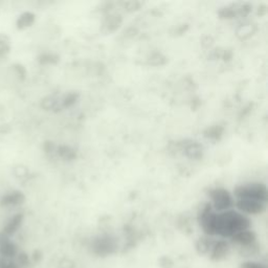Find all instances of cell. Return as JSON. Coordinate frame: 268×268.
<instances>
[{"label":"cell","mask_w":268,"mask_h":268,"mask_svg":"<svg viewBox=\"0 0 268 268\" xmlns=\"http://www.w3.org/2000/svg\"><path fill=\"white\" fill-rule=\"evenodd\" d=\"M252 222L248 216L235 210L217 213L216 236L221 239H230L235 234L251 229Z\"/></svg>","instance_id":"obj_1"},{"label":"cell","mask_w":268,"mask_h":268,"mask_svg":"<svg viewBox=\"0 0 268 268\" xmlns=\"http://www.w3.org/2000/svg\"><path fill=\"white\" fill-rule=\"evenodd\" d=\"M93 254L100 258H106L118 252V242L114 236L103 234L95 237L91 243Z\"/></svg>","instance_id":"obj_2"},{"label":"cell","mask_w":268,"mask_h":268,"mask_svg":"<svg viewBox=\"0 0 268 268\" xmlns=\"http://www.w3.org/2000/svg\"><path fill=\"white\" fill-rule=\"evenodd\" d=\"M234 194L238 199L256 200L266 204L267 201V188L262 183H250L237 187Z\"/></svg>","instance_id":"obj_3"},{"label":"cell","mask_w":268,"mask_h":268,"mask_svg":"<svg viewBox=\"0 0 268 268\" xmlns=\"http://www.w3.org/2000/svg\"><path fill=\"white\" fill-rule=\"evenodd\" d=\"M209 197L212 200V208L216 213H222L235 206V201L232 194L223 188H216L209 192Z\"/></svg>","instance_id":"obj_4"},{"label":"cell","mask_w":268,"mask_h":268,"mask_svg":"<svg viewBox=\"0 0 268 268\" xmlns=\"http://www.w3.org/2000/svg\"><path fill=\"white\" fill-rule=\"evenodd\" d=\"M174 147L172 150L175 152H182L188 159L199 161L204 158V148L198 142L186 140L182 142H176L171 144V147Z\"/></svg>","instance_id":"obj_5"},{"label":"cell","mask_w":268,"mask_h":268,"mask_svg":"<svg viewBox=\"0 0 268 268\" xmlns=\"http://www.w3.org/2000/svg\"><path fill=\"white\" fill-rule=\"evenodd\" d=\"M238 212L243 215H260L265 212L266 204L260 203L256 200H249V199H238L235 203Z\"/></svg>","instance_id":"obj_6"},{"label":"cell","mask_w":268,"mask_h":268,"mask_svg":"<svg viewBox=\"0 0 268 268\" xmlns=\"http://www.w3.org/2000/svg\"><path fill=\"white\" fill-rule=\"evenodd\" d=\"M231 253V244L226 239H218L213 243V247L209 254V258L212 262L218 263L225 261Z\"/></svg>","instance_id":"obj_7"},{"label":"cell","mask_w":268,"mask_h":268,"mask_svg":"<svg viewBox=\"0 0 268 268\" xmlns=\"http://www.w3.org/2000/svg\"><path fill=\"white\" fill-rule=\"evenodd\" d=\"M229 242L230 244L234 245V247L238 248L239 250L249 248L257 243V235L254 231L249 229L235 234L233 237L230 238Z\"/></svg>","instance_id":"obj_8"},{"label":"cell","mask_w":268,"mask_h":268,"mask_svg":"<svg viewBox=\"0 0 268 268\" xmlns=\"http://www.w3.org/2000/svg\"><path fill=\"white\" fill-rule=\"evenodd\" d=\"M26 201L25 194L20 191H12L0 199V206L4 208H14L24 205Z\"/></svg>","instance_id":"obj_9"},{"label":"cell","mask_w":268,"mask_h":268,"mask_svg":"<svg viewBox=\"0 0 268 268\" xmlns=\"http://www.w3.org/2000/svg\"><path fill=\"white\" fill-rule=\"evenodd\" d=\"M24 220H25V215L22 213H18V214H15L14 216H12L8 222L5 225L4 229H3V233L11 238L12 236H14L21 228L22 223H24Z\"/></svg>","instance_id":"obj_10"},{"label":"cell","mask_w":268,"mask_h":268,"mask_svg":"<svg viewBox=\"0 0 268 268\" xmlns=\"http://www.w3.org/2000/svg\"><path fill=\"white\" fill-rule=\"evenodd\" d=\"M19 253L18 245L11 240V238H8L0 243V258L16 260Z\"/></svg>","instance_id":"obj_11"},{"label":"cell","mask_w":268,"mask_h":268,"mask_svg":"<svg viewBox=\"0 0 268 268\" xmlns=\"http://www.w3.org/2000/svg\"><path fill=\"white\" fill-rule=\"evenodd\" d=\"M123 22V18L121 15L119 14H109L104 22H103V26H102V32L105 34H111L116 32L122 25Z\"/></svg>","instance_id":"obj_12"},{"label":"cell","mask_w":268,"mask_h":268,"mask_svg":"<svg viewBox=\"0 0 268 268\" xmlns=\"http://www.w3.org/2000/svg\"><path fill=\"white\" fill-rule=\"evenodd\" d=\"M214 239L213 237H209V236H201L197 239V241L195 242V251L199 256H209L211 249L213 247V243H214Z\"/></svg>","instance_id":"obj_13"},{"label":"cell","mask_w":268,"mask_h":268,"mask_svg":"<svg viewBox=\"0 0 268 268\" xmlns=\"http://www.w3.org/2000/svg\"><path fill=\"white\" fill-rule=\"evenodd\" d=\"M36 20V15L32 12H24L20 14L16 20V28L20 31L31 28Z\"/></svg>","instance_id":"obj_14"},{"label":"cell","mask_w":268,"mask_h":268,"mask_svg":"<svg viewBox=\"0 0 268 268\" xmlns=\"http://www.w3.org/2000/svg\"><path fill=\"white\" fill-rule=\"evenodd\" d=\"M225 133V127L221 125H214L207 128L204 132V136L206 139L211 141H219Z\"/></svg>","instance_id":"obj_15"},{"label":"cell","mask_w":268,"mask_h":268,"mask_svg":"<svg viewBox=\"0 0 268 268\" xmlns=\"http://www.w3.org/2000/svg\"><path fill=\"white\" fill-rule=\"evenodd\" d=\"M56 154L61 158L64 161H75L77 159V153L76 151L71 148L70 146H65V145H60L57 146V150H56Z\"/></svg>","instance_id":"obj_16"},{"label":"cell","mask_w":268,"mask_h":268,"mask_svg":"<svg viewBox=\"0 0 268 268\" xmlns=\"http://www.w3.org/2000/svg\"><path fill=\"white\" fill-rule=\"evenodd\" d=\"M257 31V27L254 24H243L241 26H239V28L236 31V35L239 39L241 40H245V39H249L250 37H252L255 32Z\"/></svg>","instance_id":"obj_17"},{"label":"cell","mask_w":268,"mask_h":268,"mask_svg":"<svg viewBox=\"0 0 268 268\" xmlns=\"http://www.w3.org/2000/svg\"><path fill=\"white\" fill-rule=\"evenodd\" d=\"M218 15L221 19H227V20H231V19L240 17L239 16V4L231 5L226 8H222L218 12Z\"/></svg>","instance_id":"obj_18"},{"label":"cell","mask_w":268,"mask_h":268,"mask_svg":"<svg viewBox=\"0 0 268 268\" xmlns=\"http://www.w3.org/2000/svg\"><path fill=\"white\" fill-rule=\"evenodd\" d=\"M80 95L78 93H67L61 96V109L73 107L79 100Z\"/></svg>","instance_id":"obj_19"},{"label":"cell","mask_w":268,"mask_h":268,"mask_svg":"<svg viewBox=\"0 0 268 268\" xmlns=\"http://www.w3.org/2000/svg\"><path fill=\"white\" fill-rule=\"evenodd\" d=\"M11 40L8 35L0 34V58L6 57L11 50Z\"/></svg>","instance_id":"obj_20"},{"label":"cell","mask_w":268,"mask_h":268,"mask_svg":"<svg viewBox=\"0 0 268 268\" xmlns=\"http://www.w3.org/2000/svg\"><path fill=\"white\" fill-rule=\"evenodd\" d=\"M148 63L153 66H161L167 63V58L161 53H154L149 57Z\"/></svg>","instance_id":"obj_21"},{"label":"cell","mask_w":268,"mask_h":268,"mask_svg":"<svg viewBox=\"0 0 268 268\" xmlns=\"http://www.w3.org/2000/svg\"><path fill=\"white\" fill-rule=\"evenodd\" d=\"M16 262L21 268L28 267L31 264V257L25 252H20L16 258Z\"/></svg>","instance_id":"obj_22"},{"label":"cell","mask_w":268,"mask_h":268,"mask_svg":"<svg viewBox=\"0 0 268 268\" xmlns=\"http://www.w3.org/2000/svg\"><path fill=\"white\" fill-rule=\"evenodd\" d=\"M239 268H267V265L259 262V261H254V260H248L244 261L240 264Z\"/></svg>","instance_id":"obj_23"},{"label":"cell","mask_w":268,"mask_h":268,"mask_svg":"<svg viewBox=\"0 0 268 268\" xmlns=\"http://www.w3.org/2000/svg\"><path fill=\"white\" fill-rule=\"evenodd\" d=\"M159 265L161 268H173L174 267V261L169 256H162L159 259Z\"/></svg>","instance_id":"obj_24"},{"label":"cell","mask_w":268,"mask_h":268,"mask_svg":"<svg viewBox=\"0 0 268 268\" xmlns=\"http://www.w3.org/2000/svg\"><path fill=\"white\" fill-rule=\"evenodd\" d=\"M123 6L125 10L128 12H136L141 9L143 4L141 2H127V3H123Z\"/></svg>","instance_id":"obj_25"},{"label":"cell","mask_w":268,"mask_h":268,"mask_svg":"<svg viewBox=\"0 0 268 268\" xmlns=\"http://www.w3.org/2000/svg\"><path fill=\"white\" fill-rule=\"evenodd\" d=\"M0 268H21L16 260H9L0 258Z\"/></svg>","instance_id":"obj_26"},{"label":"cell","mask_w":268,"mask_h":268,"mask_svg":"<svg viewBox=\"0 0 268 268\" xmlns=\"http://www.w3.org/2000/svg\"><path fill=\"white\" fill-rule=\"evenodd\" d=\"M13 69L16 73V75L21 79V78H25L27 76V71L24 66H22L21 64H15L13 66Z\"/></svg>","instance_id":"obj_27"},{"label":"cell","mask_w":268,"mask_h":268,"mask_svg":"<svg viewBox=\"0 0 268 268\" xmlns=\"http://www.w3.org/2000/svg\"><path fill=\"white\" fill-rule=\"evenodd\" d=\"M14 174L17 177H26L29 174V170L24 166H17L14 169Z\"/></svg>","instance_id":"obj_28"},{"label":"cell","mask_w":268,"mask_h":268,"mask_svg":"<svg viewBox=\"0 0 268 268\" xmlns=\"http://www.w3.org/2000/svg\"><path fill=\"white\" fill-rule=\"evenodd\" d=\"M44 151H46L47 154H54L56 153L57 150V145H55L53 142H46L44 143Z\"/></svg>","instance_id":"obj_29"},{"label":"cell","mask_w":268,"mask_h":268,"mask_svg":"<svg viewBox=\"0 0 268 268\" xmlns=\"http://www.w3.org/2000/svg\"><path fill=\"white\" fill-rule=\"evenodd\" d=\"M40 61H41V63H43V64H47V63H52V64H54V63H56V62L58 61V57L48 54V55L42 56L41 59H40Z\"/></svg>","instance_id":"obj_30"},{"label":"cell","mask_w":268,"mask_h":268,"mask_svg":"<svg viewBox=\"0 0 268 268\" xmlns=\"http://www.w3.org/2000/svg\"><path fill=\"white\" fill-rule=\"evenodd\" d=\"M75 264L70 259H63L60 262V268H74Z\"/></svg>","instance_id":"obj_31"},{"label":"cell","mask_w":268,"mask_h":268,"mask_svg":"<svg viewBox=\"0 0 268 268\" xmlns=\"http://www.w3.org/2000/svg\"><path fill=\"white\" fill-rule=\"evenodd\" d=\"M189 29V26L188 25H182V26H178L177 29H176V34L177 35H183L187 32V30Z\"/></svg>","instance_id":"obj_32"},{"label":"cell","mask_w":268,"mask_h":268,"mask_svg":"<svg viewBox=\"0 0 268 268\" xmlns=\"http://www.w3.org/2000/svg\"><path fill=\"white\" fill-rule=\"evenodd\" d=\"M41 258H42V256H41V253H40V252H38V251H36V252L33 254V257H32V259H33V261H34V262H39Z\"/></svg>","instance_id":"obj_33"}]
</instances>
